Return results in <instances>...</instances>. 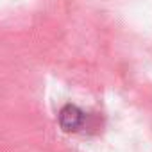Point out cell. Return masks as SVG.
Instances as JSON below:
<instances>
[{
	"label": "cell",
	"instance_id": "6da1fadb",
	"mask_svg": "<svg viewBox=\"0 0 152 152\" xmlns=\"http://www.w3.org/2000/svg\"><path fill=\"white\" fill-rule=\"evenodd\" d=\"M86 124V113L73 104H66L59 111V125L64 132H79Z\"/></svg>",
	"mask_w": 152,
	"mask_h": 152
}]
</instances>
